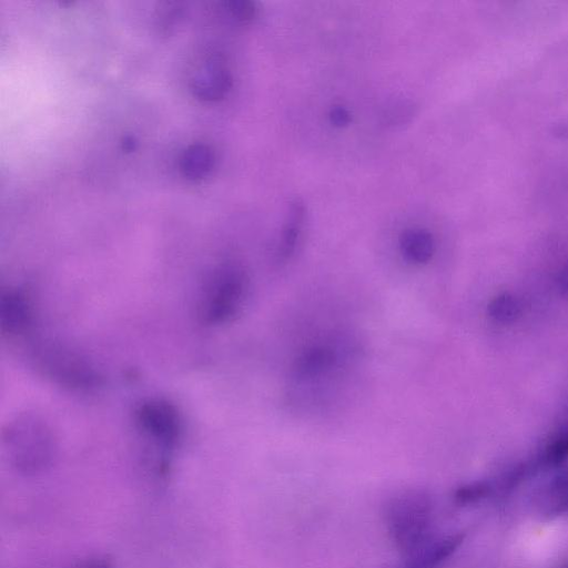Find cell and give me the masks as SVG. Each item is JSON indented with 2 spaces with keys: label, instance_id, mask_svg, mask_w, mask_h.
I'll list each match as a JSON object with an SVG mask.
<instances>
[{
  "label": "cell",
  "instance_id": "11",
  "mask_svg": "<svg viewBox=\"0 0 568 568\" xmlns=\"http://www.w3.org/2000/svg\"><path fill=\"white\" fill-rule=\"evenodd\" d=\"M214 154L210 146L196 143L186 148L180 160L183 175L192 181L204 179L212 170Z\"/></svg>",
  "mask_w": 568,
  "mask_h": 568
},
{
  "label": "cell",
  "instance_id": "6",
  "mask_svg": "<svg viewBox=\"0 0 568 568\" xmlns=\"http://www.w3.org/2000/svg\"><path fill=\"white\" fill-rule=\"evenodd\" d=\"M192 93L200 100L214 102L223 99L232 88V75L220 62H206L191 79Z\"/></svg>",
  "mask_w": 568,
  "mask_h": 568
},
{
  "label": "cell",
  "instance_id": "2",
  "mask_svg": "<svg viewBox=\"0 0 568 568\" xmlns=\"http://www.w3.org/2000/svg\"><path fill=\"white\" fill-rule=\"evenodd\" d=\"M11 465L26 476L38 475L50 467L54 444L51 430L33 416L17 418L4 434Z\"/></svg>",
  "mask_w": 568,
  "mask_h": 568
},
{
  "label": "cell",
  "instance_id": "7",
  "mask_svg": "<svg viewBox=\"0 0 568 568\" xmlns=\"http://www.w3.org/2000/svg\"><path fill=\"white\" fill-rule=\"evenodd\" d=\"M306 209L300 197H294L287 204L281 237L276 248L278 263L287 262L294 254L305 221Z\"/></svg>",
  "mask_w": 568,
  "mask_h": 568
},
{
  "label": "cell",
  "instance_id": "5",
  "mask_svg": "<svg viewBox=\"0 0 568 568\" xmlns=\"http://www.w3.org/2000/svg\"><path fill=\"white\" fill-rule=\"evenodd\" d=\"M136 420L143 432L164 447L180 439L182 424L176 408L166 400L149 399L136 409Z\"/></svg>",
  "mask_w": 568,
  "mask_h": 568
},
{
  "label": "cell",
  "instance_id": "12",
  "mask_svg": "<svg viewBox=\"0 0 568 568\" xmlns=\"http://www.w3.org/2000/svg\"><path fill=\"white\" fill-rule=\"evenodd\" d=\"M487 311L495 322L508 324L519 317L521 306L516 296L509 293H501L489 302Z\"/></svg>",
  "mask_w": 568,
  "mask_h": 568
},
{
  "label": "cell",
  "instance_id": "1",
  "mask_svg": "<svg viewBox=\"0 0 568 568\" xmlns=\"http://www.w3.org/2000/svg\"><path fill=\"white\" fill-rule=\"evenodd\" d=\"M433 516V500L426 490L408 488L387 498L384 524L390 541L404 558L435 538L432 535Z\"/></svg>",
  "mask_w": 568,
  "mask_h": 568
},
{
  "label": "cell",
  "instance_id": "13",
  "mask_svg": "<svg viewBox=\"0 0 568 568\" xmlns=\"http://www.w3.org/2000/svg\"><path fill=\"white\" fill-rule=\"evenodd\" d=\"M415 106L407 100H395L390 102L383 112L386 125L397 126L407 123L414 115Z\"/></svg>",
  "mask_w": 568,
  "mask_h": 568
},
{
  "label": "cell",
  "instance_id": "16",
  "mask_svg": "<svg viewBox=\"0 0 568 568\" xmlns=\"http://www.w3.org/2000/svg\"><path fill=\"white\" fill-rule=\"evenodd\" d=\"M488 493V487L483 483H475L465 485L458 488L455 493V499L458 504L467 505L473 504L483 497H485Z\"/></svg>",
  "mask_w": 568,
  "mask_h": 568
},
{
  "label": "cell",
  "instance_id": "18",
  "mask_svg": "<svg viewBox=\"0 0 568 568\" xmlns=\"http://www.w3.org/2000/svg\"><path fill=\"white\" fill-rule=\"evenodd\" d=\"M79 568H113V562L105 556H98L83 562Z\"/></svg>",
  "mask_w": 568,
  "mask_h": 568
},
{
  "label": "cell",
  "instance_id": "21",
  "mask_svg": "<svg viewBox=\"0 0 568 568\" xmlns=\"http://www.w3.org/2000/svg\"><path fill=\"white\" fill-rule=\"evenodd\" d=\"M400 568H407V567L403 565Z\"/></svg>",
  "mask_w": 568,
  "mask_h": 568
},
{
  "label": "cell",
  "instance_id": "3",
  "mask_svg": "<svg viewBox=\"0 0 568 568\" xmlns=\"http://www.w3.org/2000/svg\"><path fill=\"white\" fill-rule=\"evenodd\" d=\"M247 290V277L242 267L226 264L211 277L202 304V317L209 324L231 320L242 306Z\"/></svg>",
  "mask_w": 568,
  "mask_h": 568
},
{
  "label": "cell",
  "instance_id": "17",
  "mask_svg": "<svg viewBox=\"0 0 568 568\" xmlns=\"http://www.w3.org/2000/svg\"><path fill=\"white\" fill-rule=\"evenodd\" d=\"M329 122L336 128H345L352 121L351 112L343 105H334L328 113Z\"/></svg>",
  "mask_w": 568,
  "mask_h": 568
},
{
  "label": "cell",
  "instance_id": "19",
  "mask_svg": "<svg viewBox=\"0 0 568 568\" xmlns=\"http://www.w3.org/2000/svg\"><path fill=\"white\" fill-rule=\"evenodd\" d=\"M557 284L560 292L568 294V266L559 273Z\"/></svg>",
  "mask_w": 568,
  "mask_h": 568
},
{
  "label": "cell",
  "instance_id": "9",
  "mask_svg": "<svg viewBox=\"0 0 568 568\" xmlns=\"http://www.w3.org/2000/svg\"><path fill=\"white\" fill-rule=\"evenodd\" d=\"M1 325L3 329L18 334L30 323V310L27 300L16 291H9L1 297Z\"/></svg>",
  "mask_w": 568,
  "mask_h": 568
},
{
  "label": "cell",
  "instance_id": "14",
  "mask_svg": "<svg viewBox=\"0 0 568 568\" xmlns=\"http://www.w3.org/2000/svg\"><path fill=\"white\" fill-rule=\"evenodd\" d=\"M223 7L227 17L237 23H250L256 16L255 3L248 0L226 1Z\"/></svg>",
  "mask_w": 568,
  "mask_h": 568
},
{
  "label": "cell",
  "instance_id": "8",
  "mask_svg": "<svg viewBox=\"0 0 568 568\" xmlns=\"http://www.w3.org/2000/svg\"><path fill=\"white\" fill-rule=\"evenodd\" d=\"M399 251L407 262L416 265L426 264L435 252L434 236L426 229H406L399 235Z\"/></svg>",
  "mask_w": 568,
  "mask_h": 568
},
{
  "label": "cell",
  "instance_id": "15",
  "mask_svg": "<svg viewBox=\"0 0 568 568\" xmlns=\"http://www.w3.org/2000/svg\"><path fill=\"white\" fill-rule=\"evenodd\" d=\"M545 462L549 465H558L568 458V430L558 434L546 447Z\"/></svg>",
  "mask_w": 568,
  "mask_h": 568
},
{
  "label": "cell",
  "instance_id": "10",
  "mask_svg": "<svg viewBox=\"0 0 568 568\" xmlns=\"http://www.w3.org/2000/svg\"><path fill=\"white\" fill-rule=\"evenodd\" d=\"M537 507L548 517L568 511V471L556 477L537 496Z\"/></svg>",
  "mask_w": 568,
  "mask_h": 568
},
{
  "label": "cell",
  "instance_id": "4",
  "mask_svg": "<svg viewBox=\"0 0 568 568\" xmlns=\"http://www.w3.org/2000/svg\"><path fill=\"white\" fill-rule=\"evenodd\" d=\"M349 349L339 341L316 342L302 351L294 359L291 377L296 386H321L334 377L348 359Z\"/></svg>",
  "mask_w": 568,
  "mask_h": 568
},
{
  "label": "cell",
  "instance_id": "20",
  "mask_svg": "<svg viewBox=\"0 0 568 568\" xmlns=\"http://www.w3.org/2000/svg\"><path fill=\"white\" fill-rule=\"evenodd\" d=\"M136 144L138 142L133 135L128 134L122 138L121 146L125 152L134 151L136 149Z\"/></svg>",
  "mask_w": 568,
  "mask_h": 568
}]
</instances>
